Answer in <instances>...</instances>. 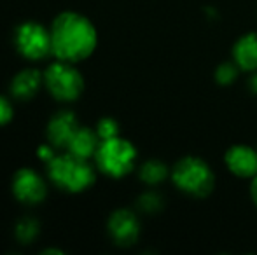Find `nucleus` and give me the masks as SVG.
<instances>
[{
  "mask_svg": "<svg viewBox=\"0 0 257 255\" xmlns=\"http://www.w3.org/2000/svg\"><path fill=\"white\" fill-rule=\"evenodd\" d=\"M53 55L61 62L79 63L89 58L98 44V32L86 16L61 13L51 27Z\"/></svg>",
  "mask_w": 257,
  "mask_h": 255,
  "instance_id": "1",
  "label": "nucleus"
},
{
  "mask_svg": "<svg viewBox=\"0 0 257 255\" xmlns=\"http://www.w3.org/2000/svg\"><path fill=\"white\" fill-rule=\"evenodd\" d=\"M170 182L184 196L206 199L215 191L217 177L208 161L194 154H187L172 164Z\"/></svg>",
  "mask_w": 257,
  "mask_h": 255,
  "instance_id": "2",
  "label": "nucleus"
},
{
  "mask_svg": "<svg viewBox=\"0 0 257 255\" xmlns=\"http://www.w3.org/2000/svg\"><path fill=\"white\" fill-rule=\"evenodd\" d=\"M48 173L58 187L68 192L88 191L96 180L95 168L88 163V159H82L70 152L54 156L48 163Z\"/></svg>",
  "mask_w": 257,
  "mask_h": 255,
  "instance_id": "3",
  "label": "nucleus"
},
{
  "mask_svg": "<svg viewBox=\"0 0 257 255\" xmlns=\"http://www.w3.org/2000/svg\"><path fill=\"white\" fill-rule=\"evenodd\" d=\"M139 150L130 140L122 136L102 140L95 154L96 168L112 178H122L137 168Z\"/></svg>",
  "mask_w": 257,
  "mask_h": 255,
  "instance_id": "4",
  "label": "nucleus"
},
{
  "mask_svg": "<svg viewBox=\"0 0 257 255\" xmlns=\"http://www.w3.org/2000/svg\"><path fill=\"white\" fill-rule=\"evenodd\" d=\"M44 84L48 91L60 102H74L84 89V79L74 67V63L61 62L49 65L44 74Z\"/></svg>",
  "mask_w": 257,
  "mask_h": 255,
  "instance_id": "5",
  "label": "nucleus"
},
{
  "mask_svg": "<svg viewBox=\"0 0 257 255\" xmlns=\"http://www.w3.org/2000/svg\"><path fill=\"white\" fill-rule=\"evenodd\" d=\"M14 42H16L20 55L32 62L44 60L53 53L51 32H48L42 25L35 21H27L20 25L14 34Z\"/></svg>",
  "mask_w": 257,
  "mask_h": 255,
  "instance_id": "6",
  "label": "nucleus"
},
{
  "mask_svg": "<svg viewBox=\"0 0 257 255\" xmlns=\"http://www.w3.org/2000/svg\"><path fill=\"white\" fill-rule=\"evenodd\" d=\"M107 231L110 239L117 246H132L139 241L140 232H142V224L140 217L135 210L130 208H119L112 211L107 222Z\"/></svg>",
  "mask_w": 257,
  "mask_h": 255,
  "instance_id": "7",
  "label": "nucleus"
},
{
  "mask_svg": "<svg viewBox=\"0 0 257 255\" xmlns=\"http://www.w3.org/2000/svg\"><path fill=\"white\" fill-rule=\"evenodd\" d=\"M224 166L240 180H252L257 175V145L250 143H233L224 152Z\"/></svg>",
  "mask_w": 257,
  "mask_h": 255,
  "instance_id": "8",
  "label": "nucleus"
},
{
  "mask_svg": "<svg viewBox=\"0 0 257 255\" xmlns=\"http://www.w3.org/2000/svg\"><path fill=\"white\" fill-rule=\"evenodd\" d=\"M13 192L21 203L37 204L46 197V184L42 177L32 168H21L13 178Z\"/></svg>",
  "mask_w": 257,
  "mask_h": 255,
  "instance_id": "9",
  "label": "nucleus"
},
{
  "mask_svg": "<svg viewBox=\"0 0 257 255\" xmlns=\"http://www.w3.org/2000/svg\"><path fill=\"white\" fill-rule=\"evenodd\" d=\"M231 60L240 67L243 74L257 70V30L245 32L233 42Z\"/></svg>",
  "mask_w": 257,
  "mask_h": 255,
  "instance_id": "10",
  "label": "nucleus"
},
{
  "mask_svg": "<svg viewBox=\"0 0 257 255\" xmlns=\"http://www.w3.org/2000/svg\"><path fill=\"white\" fill-rule=\"evenodd\" d=\"M77 117L74 112H58L48 124V140L54 147H67L77 131Z\"/></svg>",
  "mask_w": 257,
  "mask_h": 255,
  "instance_id": "11",
  "label": "nucleus"
},
{
  "mask_svg": "<svg viewBox=\"0 0 257 255\" xmlns=\"http://www.w3.org/2000/svg\"><path fill=\"white\" fill-rule=\"evenodd\" d=\"M100 142L102 140H100L96 129L93 131L91 128L79 126L67 147H68V152L74 154V156L82 157V159H91V157H95L96 150H98Z\"/></svg>",
  "mask_w": 257,
  "mask_h": 255,
  "instance_id": "12",
  "label": "nucleus"
},
{
  "mask_svg": "<svg viewBox=\"0 0 257 255\" xmlns=\"http://www.w3.org/2000/svg\"><path fill=\"white\" fill-rule=\"evenodd\" d=\"M42 82V75L39 70L35 68H25L21 70L16 77L11 82V91H13V96L18 100H30L35 96V93L39 91Z\"/></svg>",
  "mask_w": 257,
  "mask_h": 255,
  "instance_id": "13",
  "label": "nucleus"
},
{
  "mask_svg": "<svg viewBox=\"0 0 257 255\" xmlns=\"http://www.w3.org/2000/svg\"><path fill=\"white\" fill-rule=\"evenodd\" d=\"M139 178L142 184H146L147 187H159L161 184H165L166 180H170V171L172 166L165 163V161L153 157V159L144 161L139 166Z\"/></svg>",
  "mask_w": 257,
  "mask_h": 255,
  "instance_id": "14",
  "label": "nucleus"
},
{
  "mask_svg": "<svg viewBox=\"0 0 257 255\" xmlns=\"http://www.w3.org/2000/svg\"><path fill=\"white\" fill-rule=\"evenodd\" d=\"M165 208V197L154 187H149L146 192H142L137 199V210L142 215H158Z\"/></svg>",
  "mask_w": 257,
  "mask_h": 255,
  "instance_id": "15",
  "label": "nucleus"
},
{
  "mask_svg": "<svg viewBox=\"0 0 257 255\" xmlns=\"http://www.w3.org/2000/svg\"><path fill=\"white\" fill-rule=\"evenodd\" d=\"M240 74H243V72L240 70V67H238L233 60H226V62L219 63L215 67V70H213V79H215L217 84L222 86V88H229V86H233L234 82L238 81Z\"/></svg>",
  "mask_w": 257,
  "mask_h": 255,
  "instance_id": "16",
  "label": "nucleus"
},
{
  "mask_svg": "<svg viewBox=\"0 0 257 255\" xmlns=\"http://www.w3.org/2000/svg\"><path fill=\"white\" fill-rule=\"evenodd\" d=\"M39 234V222L35 218L25 217L16 224V238L20 243H32Z\"/></svg>",
  "mask_w": 257,
  "mask_h": 255,
  "instance_id": "17",
  "label": "nucleus"
},
{
  "mask_svg": "<svg viewBox=\"0 0 257 255\" xmlns=\"http://www.w3.org/2000/svg\"><path fill=\"white\" fill-rule=\"evenodd\" d=\"M96 133H98L100 140H108V138H114V136H119L117 121L112 119V117H103L96 124Z\"/></svg>",
  "mask_w": 257,
  "mask_h": 255,
  "instance_id": "18",
  "label": "nucleus"
},
{
  "mask_svg": "<svg viewBox=\"0 0 257 255\" xmlns=\"http://www.w3.org/2000/svg\"><path fill=\"white\" fill-rule=\"evenodd\" d=\"M13 119V105L6 96H0V126L7 124Z\"/></svg>",
  "mask_w": 257,
  "mask_h": 255,
  "instance_id": "19",
  "label": "nucleus"
},
{
  "mask_svg": "<svg viewBox=\"0 0 257 255\" xmlns=\"http://www.w3.org/2000/svg\"><path fill=\"white\" fill-rule=\"evenodd\" d=\"M37 154H39V157H41L42 161H46V163H49V161H51L53 157L56 156V154H54V145H51V143H48V145L39 147Z\"/></svg>",
  "mask_w": 257,
  "mask_h": 255,
  "instance_id": "20",
  "label": "nucleus"
},
{
  "mask_svg": "<svg viewBox=\"0 0 257 255\" xmlns=\"http://www.w3.org/2000/svg\"><path fill=\"white\" fill-rule=\"evenodd\" d=\"M248 196H250L252 203L257 208V175L252 180H248Z\"/></svg>",
  "mask_w": 257,
  "mask_h": 255,
  "instance_id": "21",
  "label": "nucleus"
},
{
  "mask_svg": "<svg viewBox=\"0 0 257 255\" xmlns=\"http://www.w3.org/2000/svg\"><path fill=\"white\" fill-rule=\"evenodd\" d=\"M247 88H248V91H250L252 95L257 96V70L255 72H250V74H248Z\"/></svg>",
  "mask_w": 257,
  "mask_h": 255,
  "instance_id": "22",
  "label": "nucleus"
}]
</instances>
